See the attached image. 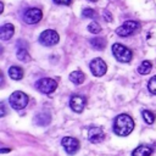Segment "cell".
Segmentation results:
<instances>
[{"mask_svg":"<svg viewBox=\"0 0 156 156\" xmlns=\"http://www.w3.org/2000/svg\"><path fill=\"white\" fill-rule=\"evenodd\" d=\"M134 129V121L130 116L126 113H121L115 118L113 122V132L119 136H126L132 133Z\"/></svg>","mask_w":156,"mask_h":156,"instance_id":"1","label":"cell"},{"mask_svg":"<svg viewBox=\"0 0 156 156\" xmlns=\"http://www.w3.org/2000/svg\"><path fill=\"white\" fill-rule=\"evenodd\" d=\"M112 54H113V56H115V58L117 61L124 62V63L126 62H129L132 60V57H133L132 51L128 48H126L124 45L118 44V43H116V44L112 45Z\"/></svg>","mask_w":156,"mask_h":156,"instance_id":"2","label":"cell"},{"mask_svg":"<svg viewBox=\"0 0 156 156\" xmlns=\"http://www.w3.org/2000/svg\"><path fill=\"white\" fill-rule=\"evenodd\" d=\"M9 102H10V105H11L12 108H15V110H22L28 104V96L23 91L17 90V91H13L10 95Z\"/></svg>","mask_w":156,"mask_h":156,"instance_id":"3","label":"cell"},{"mask_svg":"<svg viewBox=\"0 0 156 156\" xmlns=\"http://www.w3.org/2000/svg\"><path fill=\"white\" fill-rule=\"evenodd\" d=\"M140 29V24L139 22L136 21H126L122 26H119L117 29H116V33L117 35L119 37H129L132 34H134L135 32H138Z\"/></svg>","mask_w":156,"mask_h":156,"instance_id":"4","label":"cell"},{"mask_svg":"<svg viewBox=\"0 0 156 156\" xmlns=\"http://www.w3.org/2000/svg\"><path fill=\"white\" fill-rule=\"evenodd\" d=\"M60 37L54 29H45L39 35V43L44 46H54L58 43Z\"/></svg>","mask_w":156,"mask_h":156,"instance_id":"5","label":"cell"},{"mask_svg":"<svg viewBox=\"0 0 156 156\" xmlns=\"http://www.w3.org/2000/svg\"><path fill=\"white\" fill-rule=\"evenodd\" d=\"M35 88L43 94H51L57 88V82L52 78H41L35 83Z\"/></svg>","mask_w":156,"mask_h":156,"instance_id":"6","label":"cell"},{"mask_svg":"<svg viewBox=\"0 0 156 156\" xmlns=\"http://www.w3.org/2000/svg\"><path fill=\"white\" fill-rule=\"evenodd\" d=\"M43 17V12L38 7H30L27 9L23 13V21L28 24H35L38 23Z\"/></svg>","mask_w":156,"mask_h":156,"instance_id":"7","label":"cell"},{"mask_svg":"<svg viewBox=\"0 0 156 156\" xmlns=\"http://www.w3.org/2000/svg\"><path fill=\"white\" fill-rule=\"evenodd\" d=\"M89 68H90L91 73H93L95 77H101V76H104V74L106 73V71H107V65H106V62H105L102 58L96 57V58H94V60L90 61Z\"/></svg>","mask_w":156,"mask_h":156,"instance_id":"8","label":"cell"},{"mask_svg":"<svg viewBox=\"0 0 156 156\" xmlns=\"http://www.w3.org/2000/svg\"><path fill=\"white\" fill-rule=\"evenodd\" d=\"M61 144L65 147L66 152L69 154V155H74L78 151V149H79V141L76 138H72V136H65V138H62Z\"/></svg>","mask_w":156,"mask_h":156,"instance_id":"9","label":"cell"},{"mask_svg":"<svg viewBox=\"0 0 156 156\" xmlns=\"http://www.w3.org/2000/svg\"><path fill=\"white\" fill-rule=\"evenodd\" d=\"M85 104H87V100L84 96H80V95H73L69 100V107L74 111V112H82L85 107Z\"/></svg>","mask_w":156,"mask_h":156,"instance_id":"10","label":"cell"},{"mask_svg":"<svg viewBox=\"0 0 156 156\" xmlns=\"http://www.w3.org/2000/svg\"><path fill=\"white\" fill-rule=\"evenodd\" d=\"M104 138H105V134H104V132H102L101 128H99V127H90L88 129V140L90 143L98 144Z\"/></svg>","mask_w":156,"mask_h":156,"instance_id":"11","label":"cell"},{"mask_svg":"<svg viewBox=\"0 0 156 156\" xmlns=\"http://www.w3.org/2000/svg\"><path fill=\"white\" fill-rule=\"evenodd\" d=\"M15 33V27L11 23H5L4 26H1L0 28V39L1 40H9L12 38Z\"/></svg>","mask_w":156,"mask_h":156,"instance_id":"12","label":"cell"},{"mask_svg":"<svg viewBox=\"0 0 156 156\" xmlns=\"http://www.w3.org/2000/svg\"><path fill=\"white\" fill-rule=\"evenodd\" d=\"M69 80H71L73 84H76V85L82 84V83L85 80V74H84L80 69L73 71V72H71V74H69Z\"/></svg>","mask_w":156,"mask_h":156,"instance_id":"13","label":"cell"},{"mask_svg":"<svg viewBox=\"0 0 156 156\" xmlns=\"http://www.w3.org/2000/svg\"><path fill=\"white\" fill-rule=\"evenodd\" d=\"M34 122L38 126H48L50 123V115L48 112H39L34 117Z\"/></svg>","mask_w":156,"mask_h":156,"instance_id":"14","label":"cell"},{"mask_svg":"<svg viewBox=\"0 0 156 156\" xmlns=\"http://www.w3.org/2000/svg\"><path fill=\"white\" fill-rule=\"evenodd\" d=\"M152 154V149L146 145H140L133 150L132 156H150Z\"/></svg>","mask_w":156,"mask_h":156,"instance_id":"15","label":"cell"},{"mask_svg":"<svg viewBox=\"0 0 156 156\" xmlns=\"http://www.w3.org/2000/svg\"><path fill=\"white\" fill-rule=\"evenodd\" d=\"M9 76L13 80H20L23 78V69L18 66H12L9 68Z\"/></svg>","mask_w":156,"mask_h":156,"instance_id":"16","label":"cell"},{"mask_svg":"<svg viewBox=\"0 0 156 156\" xmlns=\"http://www.w3.org/2000/svg\"><path fill=\"white\" fill-rule=\"evenodd\" d=\"M90 45H91L94 49H96V50H102V49H105V46H106V41H105L104 38L96 37V38L90 39Z\"/></svg>","mask_w":156,"mask_h":156,"instance_id":"17","label":"cell"},{"mask_svg":"<svg viewBox=\"0 0 156 156\" xmlns=\"http://www.w3.org/2000/svg\"><path fill=\"white\" fill-rule=\"evenodd\" d=\"M16 55H17V58L21 60V61H23V62H27L30 58V56H29V54H28V51H27V49L24 46H20L17 49Z\"/></svg>","mask_w":156,"mask_h":156,"instance_id":"18","label":"cell"},{"mask_svg":"<svg viewBox=\"0 0 156 156\" xmlns=\"http://www.w3.org/2000/svg\"><path fill=\"white\" fill-rule=\"evenodd\" d=\"M151 68H152V65L150 61H143L140 63V66L138 67V72L140 74H147V73H150Z\"/></svg>","mask_w":156,"mask_h":156,"instance_id":"19","label":"cell"},{"mask_svg":"<svg viewBox=\"0 0 156 156\" xmlns=\"http://www.w3.org/2000/svg\"><path fill=\"white\" fill-rule=\"evenodd\" d=\"M141 115H143L144 121H145L147 124H152V123H154V121H155V115H154L151 111L144 110V111L141 112Z\"/></svg>","mask_w":156,"mask_h":156,"instance_id":"20","label":"cell"},{"mask_svg":"<svg viewBox=\"0 0 156 156\" xmlns=\"http://www.w3.org/2000/svg\"><path fill=\"white\" fill-rule=\"evenodd\" d=\"M88 30L93 34H99L101 32V26L98 23V22H90V24L88 26Z\"/></svg>","mask_w":156,"mask_h":156,"instance_id":"21","label":"cell"},{"mask_svg":"<svg viewBox=\"0 0 156 156\" xmlns=\"http://www.w3.org/2000/svg\"><path fill=\"white\" fill-rule=\"evenodd\" d=\"M82 16L85 18H95L96 17V11L94 9H84L82 11Z\"/></svg>","mask_w":156,"mask_h":156,"instance_id":"22","label":"cell"},{"mask_svg":"<svg viewBox=\"0 0 156 156\" xmlns=\"http://www.w3.org/2000/svg\"><path fill=\"white\" fill-rule=\"evenodd\" d=\"M147 89H149V91H150L151 94H155V95H156V76H154V77L149 80V83H147Z\"/></svg>","mask_w":156,"mask_h":156,"instance_id":"23","label":"cell"},{"mask_svg":"<svg viewBox=\"0 0 156 156\" xmlns=\"http://www.w3.org/2000/svg\"><path fill=\"white\" fill-rule=\"evenodd\" d=\"M102 18H104L106 22H112V20H113L112 13H111L110 11H107V10H105V11L102 12Z\"/></svg>","mask_w":156,"mask_h":156,"instance_id":"24","label":"cell"},{"mask_svg":"<svg viewBox=\"0 0 156 156\" xmlns=\"http://www.w3.org/2000/svg\"><path fill=\"white\" fill-rule=\"evenodd\" d=\"M52 1L55 4H57V5H66V6L72 4V0H52Z\"/></svg>","mask_w":156,"mask_h":156,"instance_id":"25","label":"cell"},{"mask_svg":"<svg viewBox=\"0 0 156 156\" xmlns=\"http://www.w3.org/2000/svg\"><path fill=\"white\" fill-rule=\"evenodd\" d=\"M0 108H1V111H0V117H4V116L6 115V110H5V105H4V102L0 104Z\"/></svg>","mask_w":156,"mask_h":156,"instance_id":"26","label":"cell"},{"mask_svg":"<svg viewBox=\"0 0 156 156\" xmlns=\"http://www.w3.org/2000/svg\"><path fill=\"white\" fill-rule=\"evenodd\" d=\"M11 151V149H9V147H2V149H0V152L1 154H4V152H10Z\"/></svg>","mask_w":156,"mask_h":156,"instance_id":"27","label":"cell"},{"mask_svg":"<svg viewBox=\"0 0 156 156\" xmlns=\"http://www.w3.org/2000/svg\"><path fill=\"white\" fill-rule=\"evenodd\" d=\"M2 11H4V4L0 2V13H2Z\"/></svg>","mask_w":156,"mask_h":156,"instance_id":"28","label":"cell"},{"mask_svg":"<svg viewBox=\"0 0 156 156\" xmlns=\"http://www.w3.org/2000/svg\"><path fill=\"white\" fill-rule=\"evenodd\" d=\"M89 1H91V2H95V1H98V0H89Z\"/></svg>","mask_w":156,"mask_h":156,"instance_id":"29","label":"cell"}]
</instances>
